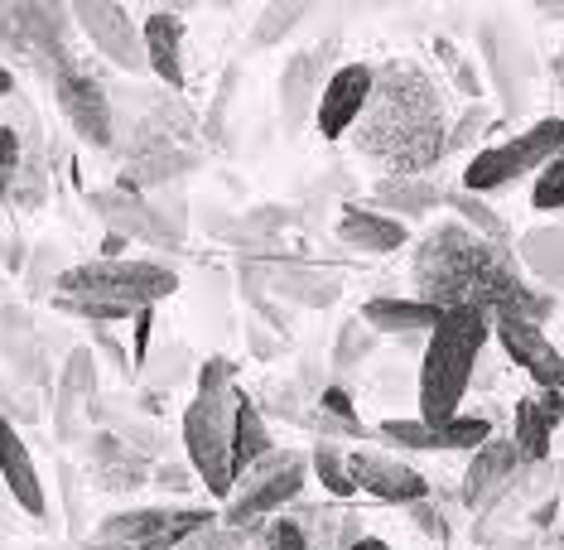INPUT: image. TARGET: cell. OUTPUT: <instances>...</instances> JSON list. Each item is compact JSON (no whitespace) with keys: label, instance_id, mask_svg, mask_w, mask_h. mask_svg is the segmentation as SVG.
<instances>
[{"label":"cell","instance_id":"cell-1","mask_svg":"<svg viewBox=\"0 0 564 550\" xmlns=\"http://www.w3.org/2000/svg\"><path fill=\"white\" fill-rule=\"evenodd\" d=\"M410 285H415L420 304L430 310H478V314H521L531 324H550L555 319V295L535 290L521 276L517 256L507 247H492L478 233H468L458 217L430 227L415 241V261H410Z\"/></svg>","mask_w":564,"mask_h":550},{"label":"cell","instance_id":"cell-2","mask_svg":"<svg viewBox=\"0 0 564 550\" xmlns=\"http://www.w3.org/2000/svg\"><path fill=\"white\" fill-rule=\"evenodd\" d=\"M348 140L357 155L387 174H430L448 155L444 83L415 58H387L371 68L367 101Z\"/></svg>","mask_w":564,"mask_h":550},{"label":"cell","instance_id":"cell-3","mask_svg":"<svg viewBox=\"0 0 564 550\" xmlns=\"http://www.w3.org/2000/svg\"><path fill=\"white\" fill-rule=\"evenodd\" d=\"M487 314L478 310H448L440 314V324L425 334L420 348V416L425 425H448L464 406V396L473 391L478 377V357L487 353Z\"/></svg>","mask_w":564,"mask_h":550},{"label":"cell","instance_id":"cell-4","mask_svg":"<svg viewBox=\"0 0 564 550\" xmlns=\"http://www.w3.org/2000/svg\"><path fill=\"white\" fill-rule=\"evenodd\" d=\"M178 290V276L160 261H78L54 276V300H87V304H111V310H155Z\"/></svg>","mask_w":564,"mask_h":550},{"label":"cell","instance_id":"cell-5","mask_svg":"<svg viewBox=\"0 0 564 550\" xmlns=\"http://www.w3.org/2000/svg\"><path fill=\"white\" fill-rule=\"evenodd\" d=\"M111 150L131 164H150L178 150H198V117L174 87H145V101H131L126 121H111Z\"/></svg>","mask_w":564,"mask_h":550},{"label":"cell","instance_id":"cell-6","mask_svg":"<svg viewBox=\"0 0 564 550\" xmlns=\"http://www.w3.org/2000/svg\"><path fill=\"white\" fill-rule=\"evenodd\" d=\"M237 396H241V387L194 391V401H188V411H184V454L213 497H227L237 483V454H232Z\"/></svg>","mask_w":564,"mask_h":550},{"label":"cell","instance_id":"cell-7","mask_svg":"<svg viewBox=\"0 0 564 550\" xmlns=\"http://www.w3.org/2000/svg\"><path fill=\"white\" fill-rule=\"evenodd\" d=\"M304 478H310V454L304 450H265L256 464L232 483V493L223 497L217 521L237 531H251L261 521H271L275 511H285L300 497Z\"/></svg>","mask_w":564,"mask_h":550},{"label":"cell","instance_id":"cell-8","mask_svg":"<svg viewBox=\"0 0 564 550\" xmlns=\"http://www.w3.org/2000/svg\"><path fill=\"white\" fill-rule=\"evenodd\" d=\"M73 10L54 6V0H34V6H0V48L20 54L40 78L54 83L73 63L68 44Z\"/></svg>","mask_w":564,"mask_h":550},{"label":"cell","instance_id":"cell-9","mask_svg":"<svg viewBox=\"0 0 564 550\" xmlns=\"http://www.w3.org/2000/svg\"><path fill=\"white\" fill-rule=\"evenodd\" d=\"M478 48H482V68L492 78V97L502 107V121H517L531 111L535 97V54L525 44V34L517 30V20L492 15L478 24Z\"/></svg>","mask_w":564,"mask_h":550},{"label":"cell","instance_id":"cell-10","mask_svg":"<svg viewBox=\"0 0 564 550\" xmlns=\"http://www.w3.org/2000/svg\"><path fill=\"white\" fill-rule=\"evenodd\" d=\"M564 155V121L545 117L535 121L531 131H517L502 145H487L482 155H473V164L464 170V194H492V188L517 184L521 174H535L545 160Z\"/></svg>","mask_w":564,"mask_h":550},{"label":"cell","instance_id":"cell-11","mask_svg":"<svg viewBox=\"0 0 564 550\" xmlns=\"http://www.w3.org/2000/svg\"><path fill=\"white\" fill-rule=\"evenodd\" d=\"M48 87H54V101H58L63 121H68L87 145L111 150V93H107V83H101L87 63L73 58Z\"/></svg>","mask_w":564,"mask_h":550},{"label":"cell","instance_id":"cell-12","mask_svg":"<svg viewBox=\"0 0 564 550\" xmlns=\"http://www.w3.org/2000/svg\"><path fill=\"white\" fill-rule=\"evenodd\" d=\"M73 24L93 40L97 58H107L121 73H145V44H140V24L126 6H107V0H73Z\"/></svg>","mask_w":564,"mask_h":550},{"label":"cell","instance_id":"cell-13","mask_svg":"<svg viewBox=\"0 0 564 550\" xmlns=\"http://www.w3.org/2000/svg\"><path fill=\"white\" fill-rule=\"evenodd\" d=\"M492 420L482 416H454L448 425H425V420H381L377 440L391 450H415V454H473L482 440H492Z\"/></svg>","mask_w":564,"mask_h":550},{"label":"cell","instance_id":"cell-14","mask_svg":"<svg viewBox=\"0 0 564 550\" xmlns=\"http://www.w3.org/2000/svg\"><path fill=\"white\" fill-rule=\"evenodd\" d=\"M487 334L502 343L507 363H517L521 373H531V381L541 391L560 387L564 363H560V348L545 338L541 324H531V319H521V314H492V319H487Z\"/></svg>","mask_w":564,"mask_h":550},{"label":"cell","instance_id":"cell-15","mask_svg":"<svg viewBox=\"0 0 564 550\" xmlns=\"http://www.w3.org/2000/svg\"><path fill=\"white\" fill-rule=\"evenodd\" d=\"M517 450H511V440H482L478 450H473L468 468H464V483H458V503L468 511H478V517H492L497 507H502V497L511 488V478H517Z\"/></svg>","mask_w":564,"mask_h":550},{"label":"cell","instance_id":"cell-16","mask_svg":"<svg viewBox=\"0 0 564 550\" xmlns=\"http://www.w3.org/2000/svg\"><path fill=\"white\" fill-rule=\"evenodd\" d=\"M348 468H352V483L362 493H371L377 503H420L430 497V478L420 468H410L405 459H395L387 450H357L348 454Z\"/></svg>","mask_w":564,"mask_h":550},{"label":"cell","instance_id":"cell-17","mask_svg":"<svg viewBox=\"0 0 564 550\" xmlns=\"http://www.w3.org/2000/svg\"><path fill=\"white\" fill-rule=\"evenodd\" d=\"M367 87H371V63H343V68H333L324 93H318V101H314L318 136L324 140L348 136L357 111H362V101H367Z\"/></svg>","mask_w":564,"mask_h":550},{"label":"cell","instance_id":"cell-18","mask_svg":"<svg viewBox=\"0 0 564 550\" xmlns=\"http://www.w3.org/2000/svg\"><path fill=\"white\" fill-rule=\"evenodd\" d=\"M261 271H265V295L300 304V310H328L343 295V280L314 261H294L290 256V261H261Z\"/></svg>","mask_w":564,"mask_h":550},{"label":"cell","instance_id":"cell-19","mask_svg":"<svg viewBox=\"0 0 564 550\" xmlns=\"http://www.w3.org/2000/svg\"><path fill=\"white\" fill-rule=\"evenodd\" d=\"M333 44H318V48H304V54H294L285 63V73H280V117H285L290 131H300V121L310 117V107L324 93L328 73L338 68V63H328Z\"/></svg>","mask_w":564,"mask_h":550},{"label":"cell","instance_id":"cell-20","mask_svg":"<svg viewBox=\"0 0 564 550\" xmlns=\"http://www.w3.org/2000/svg\"><path fill=\"white\" fill-rule=\"evenodd\" d=\"M97 411V357L93 348H73L68 363L58 373V416L54 425L63 440H78L83 430V416Z\"/></svg>","mask_w":564,"mask_h":550},{"label":"cell","instance_id":"cell-21","mask_svg":"<svg viewBox=\"0 0 564 550\" xmlns=\"http://www.w3.org/2000/svg\"><path fill=\"white\" fill-rule=\"evenodd\" d=\"M87 203L97 208V217L107 223V233H117L126 241H145V247H174L170 233L155 223L145 194H121V188H97L87 194Z\"/></svg>","mask_w":564,"mask_h":550},{"label":"cell","instance_id":"cell-22","mask_svg":"<svg viewBox=\"0 0 564 550\" xmlns=\"http://www.w3.org/2000/svg\"><path fill=\"white\" fill-rule=\"evenodd\" d=\"M0 478H6L10 497H15L30 517H48V497H44L40 468H34V454H30V444L20 440L15 420H6V416H0Z\"/></svg>","mask_w":564,"mask_h":550},{"label":"cell","instance_id":"cell-23","mask_svg":"<svg viewBox=\"0 0 564 550\" xmlns=\"http://www.w3.org/2000/svg\"><path fill=\"white\" fill-rule=\"evenodd\" d=\"M367 208L405 223V217H425L434 208H444V188L434 184L430 174H381L377 184H371Z\"/></svg>","mask_w":564,"mask_h":550},{"label":"cell","instance_id":"cell-24","mask_svg":"<svg viewBox=\"0 0 564 550\" xmlns=\"http://www.w3.org/2000/svg\"><path fill=\"white\" fill-rule=\"evenodd\" d=\"M87 450H93V464H97V488H107V493H131V488H145L150 483V459L131 450V444L121 440V434H111V430H101L87 440Z\"/></svg>","mask_w":564,"mask_h":550},{"label":"cell","instance_id":"cell-25","mask_svg":"<svg viewBox=\"0 0 564 550\" xmlns=\"http://www.w3.org/2000/svg\"><path fill=\"white\" fill-rule=\"evenodd\" d=\"M290 521L304 531V541H310V550H352L357 536L362 531V517H357L352 507H338V503H290Z\"/></svg>","mask_w":564,"mask_h":550},{"label":"cell","instance_id":"cell-26","mask_svg":"<svg viewBox=\"0 0 564 550\" xmlns=\"http://www.w3.org/2000/svg\"><path fill=\"white\" fill-rule=\"evenodd\" d=\"M140 44H145V68L160 78V87H184V24H178L174 10H155L145 15V30H140Z\"/></svg>","mask_w":564,"mask_h":550},{"label":"cell","instance_id":"cell-27","mask_svg":"<svg viewBox=\"0 0 564 550\" xmlns=\"http://www.w3.org/2000/svg\"><path fill=\"white\" fill-rule=\"evenodd\" d=\"M188 511L194 507H131V511H117V517H101L93 541L117 546V550H135V546H145L150 536H160V531L178 527V521H188Z\"/></svg>","mask_w":564,"mask_h":550},{"label":"cell","instance_id":"cell-28","mask_svg":"<svg viewBox=\"0 0 564 550\" xmlns=\"http://www.w3.org/2000/svg\"><path fill=\"white\" fill-rule=\"evenodd\" d=\"M338 241L343 247H352V251H362V256H391V251H401L410 241V227L395 223V217L371 213L362 203V208H348L338 217Z\"/></svg>","mask_w":564,"mask_h":550},{"label":"cell","instance_id":"cell-29","mask_svg":"<svg viewBox=\"0 0 564 550\" xmlns=\"http://www.w3.org/2000/svg\"><path fill=\"white\" fill-rule=\"evenodd\" d=\"M511 256H517V266H521V276L525 280H541V285L555 295L560 290V280H564V233H560V223H541V227H531L521 241H511Z\"/></svg>","mask_w":564,"mask_h":550},{"label":"cell","instance_id":"cell-30","mask_svg":"<svg viewBox=\"0 0 564 550\" xmlns=\"http://www.w3.org/2000/svg\"><path fill=\"white\" fill-rule=\"evenodd\" d=\"M357 319L371 328V334H391V338H410V334H430L434 324H440V310H430V304L420 300H391V295H371L362 300V310Z\"/></svg>","mask_w":564,"mask_h":550},{"label":"cell","instance_id":"cell-31","mask_svg":"<svg viewBox=\"0 0 564 550\" xmlns=\"http://www.w3.org/2000/svg\"><path fill=\"white\" fill-rule=\"evenodd\" d=\"M10 198L30 213L44 208V198H48V150H44L34 111H30V131L20 136V174H15V184H10Z\"/></svg>","mask_w":564,"mask_h":550},{"label":"cell","instance_id":"cell-32","mask_svg":"<svg viewBox=\"0 0 564 550\" xmlns=\"http://www.w3.org/2000/svg\"><path fill=\"white\" fill-rule=\"evenodd\" d=\"M550 440H555V425L545 420V411L535 406V396H521L517 411H511V450H517V464H545L550 459Z\"/></svg>","mask_w":564,"mask_h":550},{"label":"cell","instance_id":"cell-33","mask_svg":"<svg viewBox=\"0 0 564 550\" xmlns=\"http://www.w3.org/2000/svg\"><path fill=\"white\" fill-rule=\"evenodd\" d=\"M265 450H275V444H271V420H265V411L256 406V396L241 391V396H237V425H232L237 478H241V473H247Z\"/></svg>","mask_w":564,"mask_h":550},{"label":"cell","instance_id":"cell-34","mask_svg":"<svg viewBox=\"0 0 564 550\" xmlns=\"http://www.w3.org/2000/svg\"><path fill=\"white\" fill-rule=\"evenodd\" d=\"M444 203L454 208V217L468 227V233H478L482 241H492V247H507L511 251V227L502 213H492V203H482L478 194H464V188H454V194H444Z\"/></svg>","mask_w":564,"mask_h":550},{"label":"cell","instance_id":"cell-35","mask_svg":"<svg viewBox=\"0 0 564 550\" xmlns=\"http://www.w3.org/2000/svg\"><path fill=\"white\" fill-rule=\"evenodd\" d=\"M310 473H314V478L328 488L333 503H348V497L357 493L352 468H348V454H343L333 440H318V444H314V454H310Z\"/></svg>","mask_w":564,"mask_h":550},{"label":"cell","instance_id":"cell-36","mask_svg":"<svg viewBox=\"0 0 564 550\" xmlns=\"http://www.w3.org/2000/svg\"><path fill=\"white\" fill-rule=\"evenodd\" d=\"M314 10L310 6H294V0H280V6H265L261 15H256L251 24V40L261 44V48H275V44H285L294 30H300L304 20H310Z\"/></svg>","mask_w":564,"mask_h":550},{"label":"cell","instance_id":"cell-37","mask_svg":"<svg viewBox=\"0 0 564 550\" xmlns=\"http://www.w3.org/2000/svg\"><path fill=\"white\" fill-rule=\"evenodd\" d=\"M371 353H377V334H371V328L357 314L343 319L338 338H333V367H338V373H357V367H362Z\"/></svg>","mask_w":564,"mask_h":550},{"label":"cell","instance_id":"cell-38","mask_svg":"<svg viewBox=\"0 0 564 550\" xmlns=\"http://www.w3.org/2000/svg\"><path fill=\"white\" fill-rule=\"evenodd\" d=\"M261 527H265V521H261ZM261 527L237 531V527H223V521H203V527H188L184 536H174L170 550H241V546L256 541V531H261Z\"/></svg>","mask_w":564,"mask_h":550},{"label":"cell","instance_id":"cell-39","mask_svg":"<svg viewBox=\"0 0 564 550\" xmlns=\"http://www.w3.org/2000/svg\"><path fill=\"white\" fill-rule=\"evenodd\" d=\"M492 126H502V117H492V107H487V101H468L464 117L448 121V155H454V150H468L473 140H482Z\"/></svg>","mask_w":564,"mask_h":550},{"label":"cell","instance_id":"cell-40","mask_svg":"<svg viewBox=\"0 0 564 550\" xmlns=\"http://www.w3.org/2000/svg\"><path fill=\"white\" fill-rule=\"evenodd\" d=\"M531 208L535 213H560L564 208V155L545 160L531 179Z\"/></svg>","mask_w":564,"mask_h":550},{"label":"cell","instance_id":"cell-41","mask_svg":"<svg viewBox=\"0 0 564 550\" xmlns=\"http://www.w3.org/2000/svg\"><path fill=\"white\" fill-rule=\"evenodd\" d=\"M434 54H440V63L448 68V78H454V93L458 97H468V101H482V78H478V68L458 54L448 40H434Z\"/></svg>","mask_w":564,"mask_h":550},{"label":"cell","instance_id":"cell-42","mask_svg":"<svg viewBox=\"0 0 564 550\" xmlns=\"http://www.w3.org/2000/svg\"><path fill=\"white\" fill-rule=\"evenodd\" d=\"M20 174V131L0 121V203L10 198V184Z\"/></svg>","mask_w":564,"mask_h":550},{"label":"cell","instance_id":"cell-43","mask_svg":"<svg viewBox=\"0 0 564 550\" xmlns=\"http://www.w3.org/2000/svg\"><path fill=\"white\" fill-rule=\"evenodd\" d=\"M223 387H237V363L232 357H203L198 363V391H223Z\"/></svg>","mask_w":564,"mask_h":550},{"label":"cell","instance_id":"cell-44","mask_svg":"<svg viewBox=\"0 0 564 550\" xmlns=\"http://www.w3.org/2000/svg\"><path fill=\"white\" fill-rule=\"evenodd\" d=\"M261 546L265 550H310V541H304V531L294 527L290 517H275L261 527Z\"/></svg>","mask_w":564,"mask_h":550},{"label":"cell","instance_id":"cell-45","mask_svg":"<svg viewBox=\"0 0 564 550\" xmlns=\"http://www.w3.org/2000/svg\"><path fill=\"white\" fill-rule=\"evenodd\" d=\"M410 507V517H415V527L425 531V536H434V541H444L448 536V521L440 517V507L430 503V497H420V503H405Z\"/></svg>","mask_w":564,"mask_h":550},{"label":"cell","instance_id":"cell-46","mask_svg":"<svg viewBox=\"0 0 564 550\" xmlns=\"http://www.w3.org/2000/svg\"><path fill=\"white\" fill-rule=\"evenodd\" d=\"M318 411H324V416H338V420H357L352 416V396L348 391H343V387H318Z\"/></svg>","mask_w":564,"mask_h":550},{"label":"cell","instance_id":"cell-47","mask_svg":"<svg viewBox=\"0 0 564 550\" xmlns=\"http://www.w3.org/2000/svg\"><path fill=\"white\" fill-rule=\"evenodd\" d=\"M525 517H531V531H555V521H560V493H550L545 503L531 507Z\"/></svg>","mask_w":564,"mask_h":550},{"label":"cell","instance_id":"cell-48","mask_svg":"<svg viewBox=\"0 0 564 550\" xmlns=\"http://www.w3.org/2000/svg\"><path fill=\"white\" fill-rule=\"evenodd\" d=\"M150 483H164V488H188V473L178 468V464H160V468H155V478H150Z\"/></svg>","mask_w":564,"mask_h":550},{"label":"cell","instance_id":"cell-49","mask_svg":"<svg viewBox=\"0 0 564 550\" xmlns=\"http://www.w3.org/2000/svg\"><path fill=\"white\" fill-rule=\"evenodd\" d=\"M251 353L271 357V353H280V343H275V338H265V334H261V328H251Z\"/></svg>","mask_w":564,"mask_h":550},{"label":"cell","instance_id":"cell-50","mask_svg":"<svg viewBox=\"0 0 564 550\" xmlns=\"http://www.w3.org/2000/svg\"><path fill=\"white\" fill-rule=\"evenodd\" d=\"M0 97H15V73L0 63Z\"/></svg>","mask_w":564,"mask_h":550},{"label":"cell","instance_id":"cell-51","mask_svg":"<svg viewBox=\"0 0 564 550\" xmlns=\"http://www.w3.org/2000/svg\"><path fill=\"white\" fill-rule=\"evenodd\" d=\"M352 550H391V546H387V541H377V536H357Z\"/></svg>","mask_w":564,"mask_h":550}]
</instances>
